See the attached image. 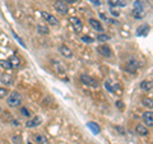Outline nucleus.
I'll return each mask as SVG.
<instances>
[{
  "label": "nucleus",
  "mask_w": 153,
  "mask_h": 144,
  "mask_svg": "<svg viewBox=\"0 0 153 144\" xmlns=\"http://www.w3.org/2000/svg\"><path fill=\"white\" fill-rule=\"evenodd\" d=\"M91 1H92L94 5H100V4H101V3H100V0H91Z\"/></svg>",
  "instance_id": "nucleus-31"
},
{
  "label": "nucleus",
  "mask_w": 153,
  "mask_h": 144,
  "mask_svg": "<svg viewBox=\"0 0 153 144\" xmlns=\"http://www.w3.org/2000/svg\"><path fill=\"white\" fill-rule=\"evenodd\" d=\"M115 87H116V84H115ZM115 87H114V85H112V82L111 80H106V82H105V88H106L107 91H108V92H111V93H116V89H115Z\"/></svg>",
  "instance_id": "nucleus-20"
},
{
  "label": "nucleus",
  "mask_w": 153,
  "mask_h": 144,
  "mask_svg": "<svg viewBox=\"0 0 153 144\" xmlns=\"http://www.w3.org/2000/svg\"><path fill=\"white\" fill-rule=\"evenodd\" d=\"M108 40H110L108 35H103V33H101V35L97 36V41H100V42H105V41H108Z\"/></svg>",
  "instance_id": "nucleus-24"
},
{
  "label": "nucleus",
  "mask_w": 153,
  "mask_h": 144,
  "mask_svg": "<svg viewBox=\"0 0 153 144\" xmlns=\"http://www.w3.org/2000/svg\"><path fill=\"white\" fill-rule=\"evenodd\" d=\"M0 82H1L3 84H8V85H10V84H13V76H10L9 74H1L0 75Z\"/></svg>",
  "instance_id": "nucleus-15"
},
{
  "label": "nucleus",
  "mask_w": 153,
  "mask_h": 144,
  "mask_svg": "<svg viewBox=\"0 0 153 144\" xmlns=\"http://www.w3.org/2000/svg\"><path fill=\"white\" fill-rule=\"evenodd\" d=\"M54 8L56 9V12H59L61 14L68 13V4L64 3V1H61V0H57V1H55Z\"/></svg>",
  "instance_id": "nucleus-5"
},
{
  "label": "nucleus",
  "mask_w": 153,
  "mask_h": 144,
  "mask_svg": "<svg viewBox=\"0 0 153 144\" xmlns=\"http://www.w3.org/2000/svg\"><path fill=\"white\" fill-rule=\"evenodd\" d=\"M143 121L148 126H153V111H146L143 114Z\"/></svg>",
  "instance_id": "nucleus-9"
},
{
  "label": "nucleus",
  "mask_w": 153,
  "mask_h": 144,
  "mask_svg": "<svg viewBox=\"0 0 153 144\" xmlns=\"http://www.w3.org/2000/svg\"><path fill=\"white\" fill-rule=\"evenodd\" d=\"M59 51L61 52V55H63L64 57H68V59L73 57V52H71V50L69 49V47H66L65 45L60 46V47H59Z\"/></svg>",
  "instance_id": "nucleus-13"
},
{
  "label": "nucleus",
  "mask_w": 153,
  "mask_h": 144,
  "mask_svg": "<svg viewBox=\"0 0 153 144\" xmlns=\"http://www.w3.org/2000/svg\"><path fill=\"white\" fill-rule=\"evenodd\" d=\"M131 13H133L134 18H137V19H142L144 17V8H143V4L140 0H135V1H134V8H133Z\"/></svg>",
  "instance_id": "nucleus-2"
},
{
  "label": "nucleus",
  "mask_w": 153,
  "mask_h": 144,
  "mask_svg": "<svg viewBox=\"0 0 153 144\" xmlns=\"http://www.w3.org/2000/svg\"><path fill=\"white\" fill-rule=\"evenodd\" d=\"M88 22H89V24L93 30L98 31V32H103V27H102L101 23H100V21H97V19H94V18H91Z\"/></svg>",
  "instance_id": "nucleus-11"
},
{
  "label": "nucleus",
  "mask_w": 153,
  "mask_h": 144,
  "mask_svg": "<svg viewBox=\"0 0 153 144\" xmlns=\"http://www.w3.org/2000/svg\"><path fill=\"white\" fill-rule=\"evenodd\" d=\"M41 14H42V17L46 19V22L49 23V24H51V26H56L57 24V19L54 16H52V14L47 13V12H42Z\"/></svg>",
  "instance_id": "nucleus-8"
},
{
  "label": "nucleus",
  "mask_w": 153,
  "mask_h": 144,
  "mask_svg": "<svg viewBox=\"0 0 153 144\" xmlns=\"http://www.w3.org/2000/svg\"><path fill=\"white\" fill-rule=\"evenodd\" d=\"M1 111H3V108H1V107H0V114H1Z\"/></svg>",
  "instance_id": "nucleus-32"
},
{
  "label": "nucleus",
  "mask_w": 153,
  "mask_h": 144,
  "mask_svg": "<svg viewBox=\"0 0 153 144\" xmlns=\"http://www.w3.org/2000/svg\"><path fill=\"white\" fill-rule=\"evenodd\" d=\"M138 66H139V63L135 59H130L129 61H126V70L130 71V73H135Z\"/></svg>",
  "instance_id": "nucleus-7"
},
{
  "label": "nucleus",
  "mask_w": 153,
  "mask_h": 144,
  "mask_svg": "<svg viewBox=\"0 0 153 144\" xmlns=\"http://www.w3.org/2000/svg\"><path fill=\"white\" fill-rule=\"evenodd\" d=\"M148 32H149V26L148 24H142V26H139L137 28L135 35L137 36H147Z\"/></svg>",
  "instance_id": "nucleus-12"
},
{
  "label": "nucleus",
  "mask_w": 153,
  "mask_h": 144,
  "mask_svg": "<svg viewBox=\"0 0 153 144\" xmlns=\"http://www.w3.org/2000/svg\"><path fill=\"white\" fill-rule=\"evenodd\" d=\"M37 32L40 33V35H49V28L44 24H37Z\"/></svg>",
  "instance_id": "nucleus-22"
},
{
  "label": "nucleus",
  "mask_w": 153,
  "mask_h": 144,
  "mask_svg": "<svg viewBox=\"0 0 153 144\" xmlns=\"http://www.w3.org/2000/svg\"><path fill=\"white\" fill-rule=\"evenodd\" d=\"M13 36H14V38H16V40L19 42V45H21V46H23V47H26V44H25V42H23V40H22V38H21V37H19V36L17 35L16 32H13Z\"/></svg>",
  "instance_id": "nucleus-27"
},
{
  "label": "nucleus",
  "mask_w": 153,
  "mask_h": 144,
  "mask_svg": "<svg viewBox=\"0 0 153 144\" xmlns=\"http://www.w3.org/2000/svg\"><path fill=\"white\" fill-rule=\"evenodd\" d=\"M87 128L94 134V135H97V134H100V131H101L100 126H98L96 122H93V121H88V122H87Z\"/></svg>",
  "instance_id": "nucleus-14"
},
{
  "label": "nucleus",
  "mask_w": 153,
  "mask_h": 144,
  "mask_svg": "<svg viewBox=\"0 0 153 144\" xmlns=\"http://www.w3.org/2000/svg\"><path fill=\"white\" fill-rule=\"evenodd\" d=\"M61 1H66V4H74V3H76L78 0H61Z\"/></svg>",
  "instance_id": "nucleus-29"
},
{
  "label": "nucleus",
  "mask_w": 153,
  "mask_h": 144,
  "mask_svg": "<svg viewBox=\"0 0 153 144\" xmlns=\"http://www.w3.org/2000/svg\"><path fill=\"white\" fill-rule=\"evenodd\" d=\"M97 52H100L102 56L105 57H111L112 56V51L111 49L107 46V45H101V46H98L97 47Z\"/></svg>",
  "instance_id": "nucleus-6"
},
{
  "label": "nucleus",
  "mask_w": 153,
  "mask_h": 144,
  "mask_svg": "<svg viewBox=\"0 0 153 144\" xmlns=\"http://www.w3.org/2000/svg\"><path fill=\"white\" fill-rule=\"evenodd\" d=\"M8 89L7 88H3V87H0V99H4L8 96Z\"/></svg>",
  "instance_id": "nucleus-26"
},
{
  "label": "nucleus",
  "mask_w": 153,
  "mask_h": 144,
  "mask_svg": "<svg viewBox=\"0 0 153 144\" xmlns=\"http://www.w3.org/2000/svg\"><path fill=\"white\" fill-rule=\"evenodd\" d=\"M82 41L85 42V44H92L94 40H93L92 37H89V36H82Z\"/></svg>",
  "instance_id": "nucleus-28"
},
{
  "label": "nucleus",
  "mask_w": 153,
  "mask_h": 144,
  "mask_svg": "<svg viewBox=\"0 0 153 144\" xmlns=\"http://www.w3.org/2000/svg\"><path fill=\"white\" fill-rule=\"evenodd\" d=\"M116 106H119V107H120L121 110H124V105H123L121 101H116Z\"/></svg>",
  "instance_id": "nucleus-30"
},
{
  "label": "nucleus",
  "mask_w": 153,
  "mask_h": 144,
  "mask_svg": "<svg viewBox=\"0 0 153 144\" xmlns=\"http://www.w3.org/2000/svg\"><path fill=\"white\" fill-rule=\"evenodd\" d=\"M0 66L4 68V69H7V70L12 69V65H10V63H9V60H0Z\"/></svg>",
  "instance_id": "nucleus-23"
},
{
  "label": "nucleus",
  "mask_w": 153,
  "mask_h": 144,
  "mask_svg": "<svg viewBox=\"0 0 153 144\" xmlns=\"http://www.w3.org/2000/svg\"><path fill=\"white\" fill-rule=\"evenodd\" d=\"M22 103V96L18 92H12L7 98V105L9 107H19Z\"/></svg>",
  "instance_id": "nucleus-1"
},
{
  "label": "nucleus",
  "mask_w": 153,
  "mask_h": 144,
  "mask_svg": "<svg viewBox=\"0 0 153 144\" xmlns=\"http://www.w3.org/2000/svg\"><path fill=\"white\" fill-rule=\"evenodd\" d=\"M80 82L84 84H87V85H91V87H97L98 83H97V80H96L94 78H92V76H89L87 74H82L80 75Z\"/></svg>",
  "instance_id": "nucleus-4"
},
{
  "label": "nucleus",
  "mask_w": 153,
  "mask_h": 144,
  "mask_svg": "<svg viewBox=\"0 0 153 144\" xmlns=\"http://www.w3.org/2000/svg\"><path fill=\"white\" fill-rule=\"evenodd\" d=\"M142 105L147 108H153V99L152 98H148V97H144L142 98Z\"/></svg>",
  "instance_id": "nucleus-21"
},
{
  "label": "nucleus",
  "mask_w": 153,
  "mask_h": 144,
  "mask_svg": "<svg viewBox=\"0 0 153 144\" xmlns=\"http://www.w3.org/2000/svg\"><path fill=\"white\" fill-rule=\"evenodd\" d=\"M21 114H22V116H25V117H30L31 116V111L28 108H26V107H21Z\"/></svg>",
  "instance_id": "nucleus-25"
},
{
  "label": "nucleus",
  "mask_w": 153,
  "mask_h": 144,
  "mask_svg": "<svg viewBox=\"0 0 153 144\" xmlns=\"http://www.w3.org/2000/svg\"><path fill=\"white\" fill-rule=\"evenodd\" d=\"M33 139L36 140L37 144H49V139H47L45 135H42V134H36Z\"/></svg>",
  "instance_id": "nucleus-17"
},
{
  "label": "nucleus",
  "mask_w": 153,
  "mask_h": 144,
  "mask_svg": "<svg viewBox=\"0 0 153 144\" xmlns=\"http://www.w3.org/2000/svg\"><path fill=\"white\" fill-rule=\"evenodd\" d=\"M135 131H137L138 135H140V137H147L148 134H149L148 128L146 125H143V124H138V125L135 126Z\"/></svg>",
  "instance_id": "nucleus-10"
},
{
  "label": "nucleus",
  "mask_w": 153,
  "mask_h": 144,
  "mask_svg": "<svg viewBox=\"0 0 153 144\" xmlns=\"http://www.w3.org/2000/svg\"><path fill=\"white\" fill-rule=\"evenodd\" d=\"M140 88L143 91H151L153 88V83H151V82H148V80H142L140 82Z\"/></svg>",
  "instance_id": "nucleus-19"
},
{
  "label": "nucleus",
  "mask_w": 153,
  "mask_h": 144,
  "mask_svg": "<svg viewBox=\"0 0 153 144\" xmlns=\"http://www.w3.org/2000/svg\"><path fill=\"white\" fill-rule=\"evenodd\" d=\"M69 22H70V24L73 26L74 31H75L76 33H78V32H82V30H83V23L80 22L79 18H76V17H70V18H69Z\"/></svg>",
  "instance_id": "nucleus-3"
},
{
  "label": "nucleus",
  "mask_w": 153,
  "mask_h": 144,
  "mask_svg": "<svg viewBox=\"0 0 153 144\" xmlns=\"http://www.w3.org/2000/svg\"><path fill=\"white\" fill-rule=\"evenodd\" d=\"M9 63H10L12 68H19V66H21V60H19V57L16 55L9 57Z\"/></svg>",
  "instance_id": "nucleus-18"
},
{
  "label": "nucleus",
  "mask_w": 153,
  "mask_h": 144,
  "mask_svg": "<svg viewBox=\"0 0 153 144\" xmlns=\"http://www.w3.org/2000/svg\"><path fill=\"white\" fill-rule=\"evenodd\" d=\"M41 122H42L41 117L36 116V117H33L32 120H30V121H27V122H26V126H27V128H35V126H37V125H40Z\"/></svg>",
  "instance_id": "nucleus-16"
}]
</instances>
